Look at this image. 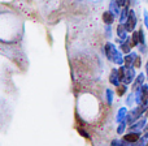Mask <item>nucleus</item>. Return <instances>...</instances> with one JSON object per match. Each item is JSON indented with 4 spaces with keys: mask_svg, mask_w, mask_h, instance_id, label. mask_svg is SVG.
Segmentation results:
<instances>
[{
    "mask_svg": "<svg viewBox=\"0 0 148 146\" xmlns=\"http://www.w3.org/2000/svg\"><path fill=\"white\" fill-rule=\"evenodd\" d=\"M144 138H148V125L144 128Z\"/></svg>",
    "mask_w": 148,
    "mask_h": 146,
    "instance_id": "20",
    "label": "nucleus"
},
{
    "mask_svg": "<svg viewBox=\"0 0 148 146\" xmlns=\"http://www.w3.org/2000/svg\"><path fill=\"white\" fill-rule=\"evenodd\" d=\"M117 33H118V37H120V38H122V39L127 38V29H126L125 24H121V25H118Z\"/></svg>",
    "mask_w": 148,
    "mask_h": 146,
    "instance_id": "7",
    "label": "nucleus"
},
{
    "mask_svg": "<svg viewBox=\"0 0 148 146\" xmlns=\"http://www.w3.org/2000/svg\"><path fill=\"white\" fill-rule=\"evenodd\" d=\"M140 63H142V60H140V57H139V56H136V59H135V62H134V67H135V68H139V67H140Z\"/></svg>",
    "mask_w": 148,
    "mask_h": 146,
    "instance_id": "16",
    "label": "nucleus"
},
{
    "mask_svg": "<svg viewBox=\"0 0 148 146\" xmlns=\"http://www.w3.org/2000/svg\"><path fill=\"white\" fill-rule=\"evenodd\" d=\"M140 138V134H139V132H133V133H129L125 136V140L127 142H133V144H135L138 140Z\"/></svg>",
    "mask_w": 148,
    "mask_h": 146,
    "instance_id": "6",
    "label": "nucleus"
},
{
    "mask_svg": "<svg viewBox=\"0 0 148 146\" xmlns=\"http://www.w3.org/2000/svg\"><path fill=\"white\" fill-rule=\"evenodd\" d=\"M144 78H146V77H144V74H143V73H140V74H139V76H138V78H136V80H135V82H134V86H133V89H134V90L139 89V87H140L142 85H143Z\"/></svg>",
    "mask_w": 148,
    "mask_h": 146,
    "instance_id": "9",
    "label": "nucleus"
},
{
    "mask_svg": "<svg viewBox=\"0 0 148 146\" xmlns=\"http://www.w3.org/2000/svg\"><path fill=\"white\" fill-rule=\"evenodd\" d=\"M103 21H104L107 25H110V24L114 21V15L112 12H104L103 13Z\"/></svg>",
    "mask_w": 148,
    "mask_h": 146,
    "instance_id": "8",
    "label": "nucleus"
},
{
    "mask_svg": "<svg viewBox=\"0 0 148 146\" xmlns=\"http://www.w3.org/2000/svg\"><path fill=\"white\" fill-rule=\"evenodd\" d=\"M105 51H107L108 59L112 60V62H114L116 64H122V63H123L122 55H121L120 52L116 50V47L113 46L112 43H107V46H105Z\"/></svg>",
    "mask_w": 148,
    "mask_h": 146,
    "instance_id": "1",
    "label": "nucleus"
},
{
    "mask_svg": "<svg viewBox=\"0 0 148 146\" xmlns=\"http://www.w3.org/2000/svg\"><path fill=\"white\" fill-rule=\"evenodd\" d=\"M144 42H146V39H144V31H143V29H140L139 30V44H144Z\"/></svg>",
    "mask_w": 148,
    "mask_h": 146,
    "instance_id": "15",
    "label": "nucleus"
},
{
    "mask_svg": "<svg viewBox=\"0 0 148 146\" xmlns=\"http://www.w3.org/2000/svg\"><path fill=\"white\" fill-rule=\"evenodd\" d=\"M110 10H112L113 15H118V13H120V5H118L117 1L110 3Z\"/></svg>",
    "mask_w": 148,
    "mask_h": 146,
    "instance_id": "13",
    "label": "nucleus"
},
{
    "mask_svg": "<svg viewBox=\"0 0 148 146\" xmlns=\"http://www.w3.org/2000/svg\"><path fill=\"white\" fill-rule=\"evenodd\" d=\"M118 74H120V80L123 82V84H130L131 81L135 77V72H134V68L131 67H122L118 69Z\"/></svg>",
    "mask_w": 148,
    "mask_h": 146,
    "instance_id": "2",
    "label": "nucleus"
},
{
    "mask_svg": "<svg viewBox=\"0 0 148 146\" xmlns=\"http://www.w3.org/2000/svg\"><path fill=\"white\" fill-rule=\"evenodd\" d=\"M146 69H147V78H148V62H147V64H146Z\"/></svg>",
    "mask_w": 148,
    "mask_h": 146,
    "instance_id": "21",
    "label": "nucleus"
},
{
    "mask_svg": "<svg viewBox=\"0 0 148 146\" xmlns=\"http://www.w3.org/2000/svg\"><path fill=\"white\" fill-rule=\"evenodd\" d=\"M129 13H130L129 8L125 7V8L122 9V13H121V17H120V21H121V22H126V20H127V17H129Z\"/></svg>",
    "mask_w": 148,
    "mask_h": 146,
    "instance_id": "12",
    "label": "nucleus"
},
{
    "mask_svg": "<svg viewBox=\"0 0 148 146\" xmlns=\"http://www.w3.org/2000/svg\"><path fill=\"white\" fill-rule=\"evenodd\" d=\"M136 56H138V55L134 54V52H133V54H127V56L123 59V63H125L126 67H133L134 62H135V59H136Z\"/></svg>",
    "mask_w": 148,
    "mask_h": 146,
    "instance_id": "5",
    "label": "nucleus"
},
{
    "mask_svg": "<svg viewBox=\"0 0 148 146\" xmlns=\"http://www.w3.org/2000/svg\"><path fill=\"white\" fill-rule=\"evenodd\" d=\"M139 50H140V52H143V54H146L148 51V48L146 47V44H139Z\"/></svg>",
    "mask_w": 148,
    "mask_h": 146,
    "instance_id": "17",
    "label": "nucleus"
},
{
    "mask_svg": "<svg viewBox=\"0 0 148 146\" xmlns=\"http://www.w3.org/2000/svg\"><path fill=\"white\" fill-rule=\"evenodd\" d=\"M126 1H127V0H117V3H118L120 7H123V5L126 4Z\"/></svg>",
    "mask_w": 148,
    "mask_h": 146,
    "instance_id": "19",
    "label": "nucleus"
},
{
    "mask_svg": "<svg viewBox=\"0 0 148 146\" xmlns=\"http://www.w3.org/2000/svg\"><path fill=\"white\" fill-rule=\"evenodd\" d=\"M144 146H148V141H147V144H146V145H144Z\"/></svg>",
    "mask_w": 148,
    "mask_h": 146,
    "instance_id": "23",
    "label": "nucleus"
},
{
    "mask_svg": "<svg viewBox=\"0 0 148 146\" xmlns=\"http://www.w3.org/2000/svg\"><path fill=\"white\" fill-rule=\"evenodd\" d=\"M146 116L148 118V104H147V108H146Z\"/></svg>",
    "mask_w": 148,
    "mask_h": 146,
    "instance_id": "22",
    "label": "nucleus"
},
{
    "mask_svg": "<svg viewBox=\"0 0 148 146\" xmlns=\"http://www.w3.org/2000/svg\"><path fill=\"white\" fill-rule=\"evenodd\" d=\"M125 26H126V29H127V31H134V29H135V26H136V16H135L134 10H130L129 17L125 22Z\"/></svg>",
    "mask_w": 148,
    "mask_h": 146,
    "instance_id": "4",
    "label": "nucleus"
},
{
    "mask_svg": "<svg viewBox=\"0 0 148 146\" xmlns=\"http://www.w3.org/2000/svg\"><path fill=\"white\" fill-rule=\"evenodd\" d=\"M144 125H146V120H144V119H142V120H139L136 124H134V125L131 127V129H133V131H135V132H139L142 128H144Z\"/></svg>",
    "mask_w": 148,
    "mask_h": 146,
    "instance_id": "11",
    "label": "nucleus"
},
{
    "mask_svg": "<svg viewBox=\"0 0 148 146\" xmlns=\"http://www.w3.org/2000/svg\"><path fill=\"white\" fill-rule=\"evenodd\" d=\"M144 25L148 29V12H144Z\"/></svg>",
    "mask_w": 148,
    "mask_h": 146,
    "instance_id": "18",
    "label": "nucleus"
},
{
    "mask_svg": "<svg viewBox=\"0 0 148 146\" xmlns=\"http://www.w3.org/2000/svg\"><path fill=\"white\" fill-rule=\"evenodd\" d=\"M131 47H135L139 44V31H133V37L130 38Z\"/></svg>",
    "mask_w": 148,
    "mask_h": 146,
    "instance_id": "10",
    "label": "nucleus"
},
{
    "mask_svg": "<svg viewBox=\"0 0 148 146\" xmlns=\"http://www.w3.org/2000/svg\"><path fill=\"white\" fill-rule=\"evenodd\" d=\"M126 84H123V85H118V87H117V91H118V94L120 95H122V94H125V91H126Z\"/></svg>",
    "mask_w": 148,
    "mask_h": 146,
    "instance_id": "14",
    "label": "nucleus"
},
{
    "mask_svg": "<svg viewBox=\"0 0 148 146\" xmlns=\"http://www.w3.org/2000/svg\"><path fill=\"white\" fill-rule=\"evenodd\" d=\"M136 102L139 104H148V85H142L136 93Z\"/></svg>",
    "mask_w": 148,
    "mask_h": 146,
    "instance_id": "3",
    "label": "nucleus"
}]
</instances>
